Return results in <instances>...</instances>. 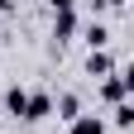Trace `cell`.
<instances>
[{
    "instance_id": "6da1fadb",
    "label": "cell",
    "mask_w": 134,
    "mask_h": 134,
    "mask_svg": "<svg viewBox=\"0 0 134 134\" xmlns=\"http://www.w3.org/2000/svg\"><path fill=\"white\" fill-rule=\"evenodd\" d=\"M72 29H77V5H72V0H62V5L53 10V34H58V38H67Z\"/></svg>"
},
{
    "instance_id": "7a4b0ae2",
    "label": "cell",
    "mask_w": 134,
    "mask_h": 134,
    "mask_svg": "<svg viewBox=\"0 0 134 134\" xmlns=\"http://www.w3.org/2000/svg\"><path fill=\"white\" fill-rule=\"evenodd\" d=\"M48 110H53V96H48V91H29V100H24V120H48Z\"/></svg>"
},
{
    "instance_id": "3957f363",
    "label": "cell",
    "mask_w": 134,
    "mask_h": 134,
    "mask_svg": "<svg viewBox=\"0 0 134 134\" xmlns=\"http://www.w3.org/2000/svg\"><path fill=\"white\" fill-rule=\"evenodd\" d=\"M24 100H29L24 86H5L0 91V105H5V115H14V120H24Z\"/></svg>"
},
{
    "instance_id": "277c9868",
    "label": "cell",
    "mask_w": 134,
    "mask_h": 134,
    "mask_svg": "<svg viewBox=\"0 0 134 134\" xmlns=\"http://www.w3.org/2000/svg\"><path fill=\"white\" fill-rule=\"evenodd\" d=\"M67 134H105V120H100V115H77V120L67 125Z\"/></svg>"
},
{
    "instance_id": "5b68a950",
    "label": "cell",
    "mask_w": 134,
    "mask_h": 134,
    "mask_svg": "<svg viewBox=\"0 0 134 134\" xmlns=\"http://www.w3.org/2000/svg\"><path fill=\"white\" fill-rule=\"evenodd\" d=\"M58 115H62V120H67V125H72V120H77V115H81V100H77L72 91H62V96H58Z\"/></svg>"
},
{
    "instance_id": "8992f818",
    "label": "cell",
    "mask_w": 134,
    "mask_h": 134,
    "mask_svg": "<svg viewBox=\"0 0 134 134\" xmlns=\"http://www.w3.org/2000/svg\"><path fill=\"white\" fill-rule=\"evenodd\" d=\"M110 67H115V62H110V53H100V48H91V58H86V72H91V77H105Z\"/></svg>"
},
{
    "instance_id": "52a82bcc",
    "label": "cell",
    "mask_w": 134,
    "mask_h": 134,
    "mask_svg": "<svg viewBox=\"0 0 134 134\" xmlns=\"http://www.w3.org/2000/svg\"><path fill=\"white\" fill-rule=\"evenodd\" d=\"M105 38H110V29H105V24H91V29H86V43H91V48H100Z\"/></svg>"
},
{
    "instance_id": "ba28073f",
    "label": "cell",
    "mask_w": 134,
    "mask_h": 134,
    "mask_svg": "<svg viewBox=\"0 0 134 134\" xmlns=\"http://www.w3.org/2000/svg\"><path fill=\"white\" fill-rule=\"evenodd\" d=\"M129 120H134V110H129V105H115V125L129 129Z\"/></svg>"
}]
</instances>
